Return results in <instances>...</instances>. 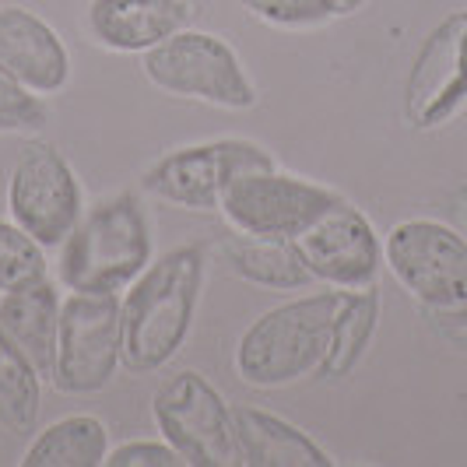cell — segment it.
I'll use <instances>...</instances> for the list:
<instances>
[{"instance_id": "cell-1", "label": "cell", "mask_w": 467, "mask_h": 467, "mask_svg": "<svg viewBox=\"0 0 467 467\" xmlns=\"http://www.w3.org/2000/svg\"><path fill=\"white\" fill-rule=\"evenodd\" d=\"M208 278L201 246H176L148 264L123 296V369L134 376L162 373L183 351L197 320V306Z\"/></svg>"}, {"instance_id": "cell-2", "label": "cell", "mask_w": 467, "mask_h": 467, "mask_svg": "<svg viewBox=\"0 0 467 467\" xmlns=\"http://www.w3.org/2000/svg\"><path fill=\"white\" fill-rule=\"evenodd\" d=\"M345 296L348 292L327 285L324 292H303L250 320L233 351L239 379L257 390H278L317 376Z\"/></svg>"}, {"instance_id": "cell-3", "label": "cell", "mask_w": 467, "mask_h": 467, "mask_svg": "<svg viewBox=\"0 0 467 467\" xmlns=\"http://www.w3.org/2000/svg\"><path fill=\"white\" fill-rule=\"evenodd\" d=\"M155 260V233L138 193L123 190L85 211L57 257L67 292L123 296Z\"/></svg>"}, {"instance_id": "cell-4", "label": "cell", "mask_w": 467, "mask_h": 467, "mask_svg": "<svg viewBox=\"0 0 467 467\" xmlns=\"http://www.w3.org/2000/svg\"><path fill=\"white\" fill-rule=\"evenodd\" d=\"M144 78L165 95L193 99L214 109L246 113L257 106V85L222 36L204 28H180L140 57Z\"/></svg>"}, {"instance_id": "cell-5", "label": "cell", "mask_w": 467, "mask_h": 467, "mask_svg": "<svg viewBox=\"0 0 467 467\" xmlns=\"http://www.w3.org/2000/svg\"><path fill=\"white\" fill-rule=\"evenodd\" d=\"M123 366V313L119 296L64 292L57 366L49 387L67 398H95L109 390Z\"/></svg>"}, {"instance_id": "cell-6", "label": "cell", "mask_w": 467, "mask_h": 467, "mask_svg": "<svg viewBox=\"0 0 467 467\" xmlns=\"http://www.w3.org/2000/svg\"><path fill=\"white\" fill-rule=\"evenodd\" d=\"M151 419L183 467H233L235 432L233 404L197 369L165 376L151 394Z\"/></svg>"}, {"instance_id": "cell-7", "label": "cell", "mask_w": 467, "mask_h": 467, "mask_svg": "<svg viewBox=\"0 0 467 467\" xmlns=\"http://www.w3.org/2000/svg\"><path fill=\"white\" fill-rule=\"evenodd\" d=\"M271 151L246 138H214L201 144H183L165 151L144 169L140 190L155 201L183 211H218L222 193L243 172L275 169Z\"/></svg>"}, {"instance_id": "cell-8", "label": "cell", "mask_w": 467, "mask_h": 467, "mask_svg": "<svg viewBox=\"0 0 467 467\" xmlns=\"http://www.w3.org/2000/svg\"><path fill=\"white\" fill-rule=\"evenodd\" d=\"M383 267L429 309L467 306V235L440 218H404L383 235Z\"/></svg>"}, {"instance_id": "cell-9", "label": "cell", "mask_w": 467, "mask_h": 467, "mask_svg": "<svg viewBox=\"0 0 467 467\" xmlns=\"http://www.w3.org/2000/svg\"><path fill=\"white\" fill-rule=\"evenodd\" d=\"M85 211V187L64 151L49 140H28L7 176V218L47 250H60Z\"/></svg>"}, {"instance_id": "cell-10", "label": "cell", "mask_w": 467, "mask_h": 467, "mask_svg": "<svg viewBox=\"0 0 467 467\" xmlns=\"http://www.w3.org/2000/svg\"><path fill=\"white\" fill-rule=\"evenodd\" d=\"M337 201H341L337 190L281 172L275 165V169L243 172L222 193L218 214L229 222L233 233L260 235V239H296Z\"/></svg>"}, {"instance_id": "cell-11", "label": "cell", "mask_w": 467, "mask_h": 467, "mask_svg": "<svg viewBox=\"0 0 467 467\" xmlns=\"http://www.w3.org/2000/svg\"><path fill=\"white\" fill-rule=\"evenodd\" d=\"M467 106V7L450 11L421 39L404 81V119L440 130Z\"/></svg>"}, {"instance_id": "cell-12", "label": "cell", "mask_w": 467, "mask_h": 467, "mask_svg": "<svg viewBox=\"0 0 467 467\" xmlns=\"http://www.w3.org/2000/svg\"><path fill=\"white\" fill-rule=\"evenodd\" d=\"M296 250L313 281L341 292L369 288L383 271V235L376 233L362 208H355L345 197L303 235H296Z\"/></svg>"}, {"instance_id": "cell-13", "label": "cell", "mask_w": 467, "mask_h": 467, "mask_svg": "<svg viewBox=\"0 0 467 467\" xmlns=\"http://www.w3.org/2000/svg\"><path fill=\"white\" fill-rule=\"evenodd\" d=\"M0 64L43 99L64 92L74 70L60 32L22 4H0Z\"/></svg>"}, {"instance_id": "cell-14", "label": "cell", "mask_w": 467, "mask_h": 467, "mask_svg": "<svg viewBox=\"0 0 467 467\" xmlns=\"http://www.w3.org/2000/svg\"><path fill=\"white\" fill-rule=\"evenodd\" d=\"M197 18L193 0H88L85 28L109 53L144 57Z\"/></svg>"}, {"instance_id": "cell-15", "label": "cell", "mask_w": 467, "mask_h": 467, "mask_svg": "<svg viewBox=\"0 0 467 467\" xmlns=\"http://www.w3.org/2000/svg\"><path fill=\"white\" fill-rule=\"evenodd\" d=\"M64 285L57 278L28 281L22 288L0 292V330L4 337L22 351L25 358L53 379L57 366V337H60V306H64Z\"/></svg>"}, {"instance_id": "cell-16", "label": "cell", "mask_w": 467, "mask_h": 467, "mask_svg": "<svg viewBox=\"0 0 467 467\" xmlns=\"http://www.w3.org/2000/svg\"><path fill=\"white\" fill-rule=\"evenodd\" d=\"M235 461L246 467H330V457L306 429L254 404L233 408Z\"/></svg>"}, {"instance_id": "cell-17", "label": "cell", "mask_w": 467, "mask_h": 467, "mask_svg": "<svg viewBox=\"0 0 467 467\" xmlns=\"http://www.w3.org/2000/svg\"><path fill=\"white\" fill-rule=\"evenodd\" d=\"M222 257L235 278L271 292H306L317 281L306 271L296 239H260L235 233L222 243Z\"/></svg>"}, {"instance_id": "cell-18", "label": "cell", "mask_w": 467, "mask_h": 467, "mask_svg": "<svg viewBox=\"0 0 467 467\" xmlns=\"http://www.w3.org/2000/svg\"><path fill=\"white\" fill-rule=\"evenodd\" d=\"M109 429L99 415H64L36 429L25 446V467H106Z\"/></svg>"}, {"instance_id": "cell-19", "label": "cell", "mask_w": 467, "mask_h": 467, "mask_svg": "<svg viewBox=\"0 0 467 467\" xmlns=\"http://www.w3.org/2000/svg\"><path fill=\"white\" fill-rule=\"evenodd\" d=\"M379 306L383 303H379L376 285L355 288V292L345 296L341 313H337L334 330H330L327 355H324V362H320V369H317V379L337 383V379H345V376L362 362V355L373 345L376 327H379Z\"/></svg>"}, {"instance_id": "cell-20", "label": "cell", "mask_w": 467, "mask_h": 467, "mask_svg": "<svg viewBox=\"0 0 467 467\" xmlns=\"http://www.w3.org/2000/svg\"><path fill=\"white\" fill-rule=\"evenodd\" d=\"M43 373L15 348L0 330V429L11 436H28L43 411Z\"/></svg>"}, {"instance_id": "cell-21", "label": "cell", "mask_w": 467, "mask_h": 467, "mask_svg": "<svg viewBox=\"0 0 467 467\" xmlns=\"http://www.w3.org/2000/svg\"><path fill=\"white\" fill-rule=\"evenodd\" d=\"M49 275V250L11 218H0V292Z\"/></svg>"}, {"instance_id": "cell-22", "label": "cell", "mask_w": 467, "mask_h": 467, "mask_svg": "<svg viewBox=\"0 0 467 467\" xmlns=\"http://www.w3.org/2000/svg\"><path fill=\"white\" fill-rule=\"evenodd\" d=\"M47 123V99L36 95L0 64V134H39Z\"/></svg>"}, {"instance_id": "cell-23", "label": "cell", "mask_w": 467, "mask_h": 467, "mask_svg": "<svg viewBox=\"0 0 467 467\" xmlns=\"http://www.w3.org/2000/svg\"><path fill=\"white\" fill-rule=\"evenodd\" d=\"M254 18L275 25V28H320L334 22V7L330 0H239Z\"/></svg>"}, {"instance_id": "cell-24", "label": "cell", "mask_w": 467, "mask_h": 467, "mask_svg": "<svg viewBox=\"0 0 467 467\" xmlns=\"http://www.w3.org/2000/svg\"><path fill=\"white\" fill-rule=\"evenodd\" d=\"M106 467H183V461L159 436V440H127V443L113 446L106 457Z\"/></svg>"}, {"instance_id": "cell-25", "label": "cell", "mask_w": 467, "mask_h": 467, "mask_svg": "<svg viewBox=\"0 0 467 467\" xmlns=\"http://www.w3.org/2000/svg\"><path fill=\"white\" fill-rule=\"evenodd\" d=\"M369 0H330V7H334V18H348L355 11H362Z\"/></svg>"}, {"instance_id": "cell-26", "label": "cell", "mask_w": 467, "mask_h": 467, "mask_svg": "<svg viewBox=\"0 0 467 467\" xmlns=\"http://www.w3.org/2000/svg\"><path fill=\"white\" fill-rule=\"evenodd\" d=\"M453 201H457V214L464 218V225H467V180L461 183V190H457V197H453Z\"/></svg>"}]
</instances>
